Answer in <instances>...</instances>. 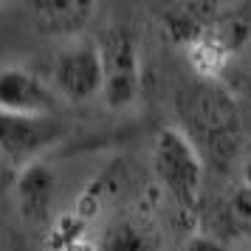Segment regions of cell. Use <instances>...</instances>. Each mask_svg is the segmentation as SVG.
<instances>
[{
  "instance_id": "6",
  "label": "cell",
  "mask_w": 251,
  "mask_h": 251,
  "mask_svg": "<svg viewBox=\"0 0 251 251\" xmlns=\"http://www.w3.org/2000/svg\"><path fill=\"white\" fill-rule=\"evenodd\" d=\"M59 96L40 74L25 65L0 68V113L12 116H48L57 113Z\"/></svg>"
},
{
  "instance_id": "10",
  "label": "cell",
  "mask_w": 251,
  "mask_h": 251,
  "mask_svg": "<svg viewBox=\"0 0 251 251\" xmlns=\"http://www.w3.org/2000/svg\"><path fill=\"white\" fill-rule=\"evenodd\" d=\"M181 251H228L220 240L209 237V234H192V237L183 243Z\"/></svg>"
},
{
  "instance_id": "8",
  "label": "cell",
  "mask_w": 251,
  "mask_h": 251,
  "mask_svg": "<svg viewBox=\"0 0 251 251\" xmlns=\"http://www.w3.org/2000/svg\"><path fill=\"white\" fill-rule=\"evenodd\" d=\"M99 251H161V231L138 215L116 217L99 237Z\"/></svg>"
},
{
  "instance_id": "4",
  "label": "cell",
  "mask_w": 251,
  "mask_h": 251,
  "mask_svg": "<svg viewBox=\"0 0 251 251\" xmlns=\"http://www.w3.org/2000/svg\"><path fill=\"white\" fill-rule=\"evenodd\" d=\"M104 68L102 99L113 110H125L138 99L141 68H138V40L125 25H110L99 40Z\"/></svg>"
},
{
  "instance_id": "2",
  "label": "cell",
  "mask_w": 251,
  "mask_h": 251,
  "mask_svg": "<svg viewBox=\"0 0 251 251\" xmlns=\"http://www.w3.org/2000/svg\"><path fill=\"white\" fill-rule=\"evenodd\" d=\"M150 164L164 192L181 209L195 212L203 195L206 161L181 127H164L155 136Z\"/></svg>"
},
{
  "instance_id": "5",
  "label": "cell",
  "mask_w": 251,
  "mask_h": 251,
  "mask_svg": "<svg viewBox=\"0 0 251 251\" xmlns=\"http://www.w3.org/2000/svg\"><path fill=\"white\" fill-rule=\"evenodd\" d=\"M68 127L57 113L48 116H12L0 113V158L23 170L34 161H43L65 138Z\"/></svg>"
},
{
  "instance_id": "7",
  "label": "cell",
  "mask_w": 251,
  "mask_h": 251,
  "mask_svg": "<svg viewBox=\"0 0 251 251\" xmlns=\"http://www.w3.org/2000/svg\"><path fill=\"white\" fill-rule=\"evenodd\" d=\"M54 192H57V178L46 161H34L23 167L14 181V203L20 217L28 223H46L51 215Z\"/></svg>"
},
{
  "instance_id": "11",
  "label": "cell",
  "mask_w": 251,
  "mask_h": 251,
  "mask_svg": "<svg viewBox=\"0 0 251 251\" xmlns=\"http://www.w3.org/2000/svg\"><path fill=\"white\" fill-rule=\"evenodd\" d=\"M246 195H251V150L249 155H246V161H243V186H240Z\"/></svg>"
},
{
  "instance_id": "12",
  "label": "cell",
  "mask_w": 251,
  "mask_h": 251,
  "mask_svg": "<svg viewBox=\"0 0 251 251\" xmlns=\"http://www.w3.org/2000/svg\"><path fill=\"white\" fill-rule=\"evenodd\" d=\"M65 251H99V243H93L91 237H85V240H79V243L68 246Z\"/></svg>"
},
{
  "instance_id": "9",
  "label": "cell",
  "mask_w": 251,
  "mask_h": 251,
  "mask_svg": "<svg viewBox=\"0 0 251 251\" xmlns=\"http://www.w3.org/2000/svg\"><path fill=\"white\" fill-rule=\"evenodd\" d=\"M31 12H34L37 25L43 31L65 37V40H79L82 28L91 23L93 14H96V6L93 3H65V0H57V3H40Z\"/></svg>"
},
{
  "instance_id": "1",
  "label": "cell",
  "mask_w": 251,
  "mask_h": 251,
  "mask_svg": "<svg viewBox=\"0 0 251 251\" xmlns=\"http://www.w3.org/2000/svg\"><path fill=\"white\" fill-rule=\"evenodd\" d=\"M181 130L198 152L217 164H228L240 147V113L234 99L215 79H195L178 93Z\"/></svg>"
},
{
  "instance_id": "3",
  "label": "cell",
  "mask_w": 251,
  "mask_h": 251,
  "mask_svg": "<svg viewBox=\"0 0 251 251\" xmlns=\"http://www.w3.org/2000/svg\"><path fill=\"white\" fill-rule=\"evenodd\" d=\"M51 88L59 99L71 104L91 102L104 91V68L99 43L71 40L54 54L51 62Z\"/></svg>"
}]
</instances>
